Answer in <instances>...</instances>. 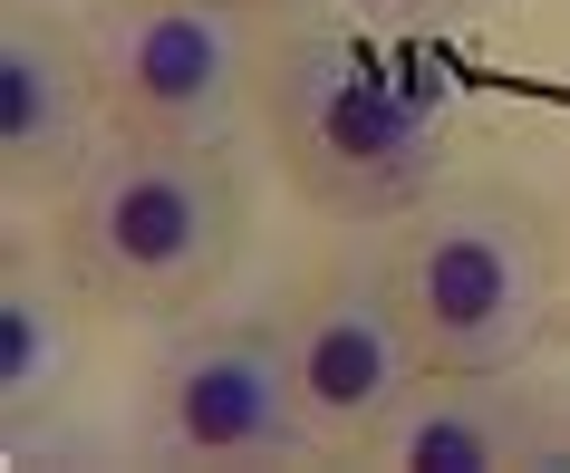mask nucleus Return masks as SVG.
Segmentation results:
<instances>
[{
    "label": "nucleus",
    "instance_id": "1",
    "mask_svg": "<svg viewBox=\"0 0 570 473\" xmlns=\"http://www.w3.org/2000/svg\"><path fill=\"white\" fill-rule=\"evenodd\" d=\"M271 146L281 175L301 184L338 223H377L435 194L445 175V107L377 59H358L348 39H301L271 68Z\"/></svg>",
    "mask_w": 570,
    "mask_h": 473
},
{
    "label": "nucleus",
    "instance_id": "2",
    "mask_svg": "<svg viewBox=\"0 0 570 473\" xmlns=\"http://www.w3.org/2000/svg\"><path fill=\"white\" fill-rule=\"evenodd\" d=\"M242 252V184L213 146H136L97 155L68 204V262L97 299L184 309Z\"/></svg>",
    "mask_w": 570,
    "mask_h": 473
},
{
    "label": "nucleus",
    "instance_id": "3",
    "mask_svg": "<svg viewBox=\"0 0 570 473\" xmlns=\"http://www.w3.org/2000/svg\"><path fill=\"white\" fill-rule=\"evenodd\" d=\"M396 319L416 338V367L435 377H503L541 348L551 319V280H541V242L503 204H454L435 213L406 252H396Z\"/></svg>",
    "mask_w": 570,
    "mask_h": 473
},
{
    "label": "nucleus",
    "instance_id": "4",
    "mask_svg": "<svg viewBox=\"0 0 570 473\" xmlns=\"http://www.w3.org/2000/svg\"><path fill=\"white\" fill-rule=\"evenodd\" d=\"M97 107L136 146H213L242 97V39L204 0H107L88 30Z\"/></svg>",
    "mask_w": 570,
    "mask_h": 473
},
{
    "label": "nucleus",
    "instance_id": "5",
    "mask_svg": "<svg viewBox=\"0 0 570 473\" xmlns=\"http://www.w3.org/2000/svg\"><path fill=\"white\" fill-rule=\"evenodd\" d=\"M155 435L175 454H281L301 444V396H291V348L271 338H204V348L165 357L155 377Z\"/></svg>",
    "mask_w": 570,
    "mask_h": 473
},
{
    "label": "nucleus",
    "instance_id": "6",
    "mask_svg": "<svg viewBox=\"0 0 570 473\" xmlns=\"http://www.w3.org/2000/svg\"><path fill=\"white\" fill-rule=\"evenodd\" d=\"M406 367H416V338L387 290H330L291 328V396H301V425L330 444L387 425L406 396Z\"/></svg>",
    "mask_w": 570,
    "mask_h": 473
},
{
    "label": "nucleus",
    "instance_id": "7",
    "mask_svg": "<svg viewBox=\"0 0 570 473\" xmlns=\"http://www.w3.org/2000/svg\"><path fill=\"white\" fill-rule=\"evenodd\" d=\"M88 88H97V78H88V59H78L68 39L30 30V20L0 39V146H10L20 175H49V165L78 155Z\"/></svg>",
    "mask_w": 570,
    "mask_h": 473
},
{
    "label": "nucleus",
    "instance_id": "8",
    "mask_svg": "<svg viewBox=\"0 0 570 473\" xmlns=\"http://www.w3.org/2000/svg\"><path fill=\"white\" fill-rule=\"evenodd\" d=\"M512 454V425L483 396H435L396 425V464L406 473H493Z\"/></svg>",
    "mask_w": 570,
    "mask_h": 473
},
{
    "label": "nucleus",
    "instance_id": "9",
    "mask_svg": "<svg viewBox=\"0 0 570 473\" xmlns=\"http://www.w3.org/2000/svg\"><path fill=\"white\" fill-rule=\"evenodd\" d=\"M59 367H68V319L30 290V280H10V290H0V406L49 396Z\"/></svg>",
    "mask_w": 570,
    "mask_h": 473
},
{
    "label": "nucleus",
    "instance_id": "10",
    "mask_svg": "<svg viewBox=\"0 0 570 473\" xmlns=\"http://www.w3.org/2000/svg\"><path fill=\"white\" fill-rule=\"evenodd\" d=\"M387 10H464V0H387Z\"/></svg>",
    "mask_w": 570,
    "mask_h": 473
},
{
    "label": "nucleus",
    "instance_id": "11",
    "mask_svg": "<svg viewBox=\"0 0 570 473\" xmlns=\"http://www.w3.org/2000/svg\"><path fill=\"white\" fill-rule=\"evenodd\" d=\"M204 10H233V0H204Z\"/></svg>",
    "mask_w": 570,
    "mask_h": 473
}]
</instances>
